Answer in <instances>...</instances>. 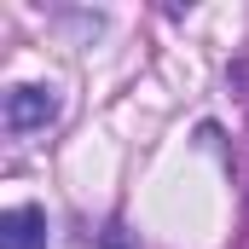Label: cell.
I'll return each mask as SVG.
<instances>
[{"label":"cell","instance_id":"obj_2","mask_svg":"<svg viewBox=\"0 0 249 249\" xmlns=\"http://www.w3.org/2000/svg\"><path fill=\"white\" fill-rule=\"evenodd\" d=\"M0 249H47V214L41 209H6L0 214Z\"/></svg>","mask_w":249,"mask_h":249},{"label":"cell","instance_id":"obj_3","mask_svg":"<svg viewBox=\"0 0 249 249\" xmlns=\"http://www.w3.org/2000/svg\"><path fill=\"white\" fill-rule=\"evenodd\" d=\"M105 249H127V238H122V226H110V232H105Z\"/></svg>","mask_w":249,"mask_h":249},{"label":"cell","instance_id":"obj_1","mask_svg":"<svg viewBox=\"0 0 249 249\" xmlns=\"http://www.w3.org/2000/svg\"><path fill=\"white\" fill-rule=\"evenodd\" d=\"M58 116V93L53 87H12L6 93V127L29 133V127H47Z\"/></svg>","mask_w":249,"mask_h":249}]
</instances>
